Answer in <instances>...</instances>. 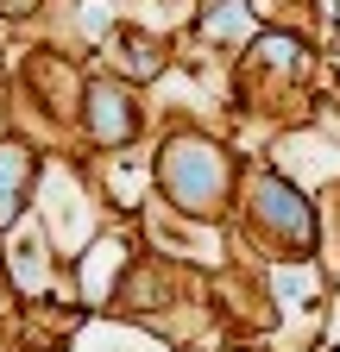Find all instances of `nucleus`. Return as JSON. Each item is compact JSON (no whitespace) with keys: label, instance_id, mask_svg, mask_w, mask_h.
<instances>
[{"label":"nucleus","instance_id":"obj_3","mask_svg":"<svg viewBox=\"0 0 340 352\" xmlns=\"http://www.w3.org/2000/svg\"><path fill=\"white\" fill-rule=\"evenodd\" d=\"M95 126L107 139H126V113H120V95H95Z\"/></svg>","mask_w":340,"mask_h":352},{"label":"nucleus","instance_id":"obj_5","mask_svg":"<svg viewBox=\"0 0 340 352\" xmlns=\"http://www.w3.org/2000/svg\"><path fill=\"white\" fill-rule=\"evenodd\" d=\"M233 25H240V7H221L215 19H208V32H233Z\"/></svg>","mask_w":340,"mask_h":352},{"label":"nucleus","instance_id":"obj_2","mask_svg":"<svg viewBox=\"0 0 340 352\" xmlns=\"http://www.w3.org/2000/svg\"><path fill=\"white\" fill-rule=\"evenodd\" d=\"M13 195H19V151H0V220L13 214Z\"/></svg>","mask_w":340,"mask_h":352},{"label":"nucleus","instance_id":"obj_4","mask_svg":"<svg viewBox=\"0 0 340 352\" xmlns=\"http://www.w3.org/2000/svg\"><path fill=\"white\" fill-rule=\"evenodd\" d=\"M177 183H183V195H189L195 183L208 189V183H215V164H208V157H202V164H195V157H183V164H177Z\"/></svg>","mask_w":340,"mask_h":352},{"label":"nucleus","instance_id":"obj_1","mask_svg":"<svg viewBox=\"0 0 340 352\" xmlns=\"http://www.w3.org/2000/svg\"><path fill=\"white\" fill-rule=\"evenodd\" d=\"M259 201H265V214L277 220L284 233H309V214L296 208V195H290V189H277V183H259Z\"/></svg>","mask_w":340,"mask_h":352}]
</instances>
